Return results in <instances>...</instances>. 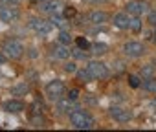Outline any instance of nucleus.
I'll use <instances>...</instances> for the list:
<instances>
[{
	"mask_svg": "<svg viewBox=\"0 0 156 132\" xmlns=\"http://www.w3.org/2000/svg\"><path fill=\"white\" fill-rule=\"evenodd\" d=\"M70 123L77 130H90L96 125L94 117L88 112H85V110H72L70 112Z\"/></svg>",
	"mask_w": 156,
	"mask_h": 132,
	"instance_id": "f257e3e1",
	"label": "nucleus"
},
{
	"mask_svg": "<svg viewBox=\"0 0 156 132\" xmlns=\"http://www.w3.org/2000/svg\"><path fill=\"white\" fill-rule=\"evenodd\" d=\"M2 51H4V55L8 57V59H20L22 55H24V51H26V48H24V44L20 42V40H17V39H8V40H4V44H2Z\"/></svg>",
	"mask_w": 156,
	"mask_h": 132,
	"instance_id": "f03ea898",
	"label": "nucleus"
},
{
	"mask_svg": "<svg viewBox=\"0 0 156 132\" xmlns=\"http://www.w3.org/2000/svg\"><path fill=\"white\" fill-rule=\"evenodd\" d=\"M64 94H66V86H64V83H62V81L55 79V81H50V83L46 85V96H48L51 101L61 99Z\"/></svg>",
	"mask_w": 156,
	"mask_h": 132,
	"instance_id": "7ed1b4c3",
	"label": "nucleus"
},
{
	"mask_svg": "<svg viewBox=\"0 0 156 132\" xmlns=\"http://www.w3.org/2000/svg\"><path fill=\"white\" fill-rule=\"evenodd\" d=\"M87 70L92 74L94 79H107L108 77V68H107V64L101 62V61H90L88 66H87Z\"/></svg>",
	"mask_w": 156,
	"mask_h": 132,
	"instance_id": "20e7f679",
	"label": "nucleus"
},
{
	"mask_svg": "<svg viewBox=\"0 0 156 132\" xmlns=\"http://www.w3.org/2000/svg\"><path fill=\"white\" fill-rule=\"evenodd\" d=\"M30 28H31L35 33H39V35H48L53 26H51L50 20H44V19H41V17H33V19H30Z\"/></svg>",
	"mask_w": 156,
	"mask_h": 132,
	"instance_id": "39448f33",
	"label": "nucleus"
},
{
	"mask_svg": "<svg viewBox=\"0 0 156 132\" xmlns=\"http://www.w3.org/2000/svg\"><path fill=\"white\" fill-rule=\"evenodd\" d=\"M123 53L127 55V57H141L143 53H145V46L141 44V42H136V40H129V42H125L123 44Z\"/></svg>",
	"mask_w": 156,
	"mask_h": 132,
	"instance_id": "423d86ee",
	"label": "nucleus"
},
{
	"mask_svg": "<svg viewBox=\"0 0 156 132\" xmlns=\"http://www.w3.org/2000/svg\"><path fill=\"white\" fill-rule=\"evenodd\" d=\"M20 19V13H19V9L17 8H11V4L9 6H2L0 4V20L2 22H17Z\"/></svg>",
	"mask_w": 156,
	"mask_h": 132,
	"instance_id": "0eeeda50",
	"label": "nucleus"
},
{
	"mask_svg": "<svg viewBox=\"0 0 156 132\" xmlns=\"http://www.w3.org/2000/svg\"><path fill=\"white\" fill-rule=\"evenodd\" d=\"M108 114H110V117H112L114 121H118V123H129L130 117H132L130 110L121 108V106H112V108L108 110Z\"/></svg>",
	"mask_w": 156,
	"mask_h": 132,
	"instance_id": "6e6552de",
	"label": "nucleus"
},
{
	"mask_svg": "<svg viewBox=\"0 0 156 132\" xmlns=\"http://www.w3.org/2000/svg\"><path fill=\"white\" fill-rule=\"evenodd\" d=\"M130 20H132V17L129 13H116L114 19H112L114 26L119 28V30H130Z\"/></svg>",
	"mask_w": 156,
	"mask_h": 132,
	"instance_id": "1a4fd4ad",
	"label": "nucleus"
},
{
	"mask_svg": "<svg viewBox=\"0 0 156 132\" xmlns=\"http://www.w3.org/2000/svg\"><path fill=\"white\" fill-rule=\"evenodd\" d=\"M51 57L53 59H59V61H66L68 57H70V50L66 48V44H55L53 48H51Z\"/></svg>",
	"mask_w": 156,
	"mask_h": 132,
	"instance_id": "9d476101",
	"label": "nucleus"
},
{
	"mask_svg": "<svg viewBox=\"0 0 156 132\" xmlns=\"http://www.w3.org/2000/svg\"><path fill=\"white\" fill-rule=\"evenodd\" d=\"M147 11V6L141 4V2H129L127 4V13L132 15V17H140Z\"/></svg>",
	"mask_w": 156,
	"mask_h": 132,
	"instance_id": "9b49d317",
	"label": "nucleus"
},
{
	"mask_svg": "<svg viewBox=\"0 0 156 132\" xmlns=\"http://www.w3.org/2000/svg\"><path fill=\"white\" fill-rule=\"evenodd\" d=\"M59 2H57V0H46V2H41V11L42 13H48V15H53V13H57L59 11Z\"/></svg>",
	"mask_w": 156,
	"mask_h": 132,
	"instance_id": "f8f14e48",
	"label": "nucleus"
},
{
	"mask_svg": "<svg viewBox=\"0 0 156 132\" xmlns=\"http://www.w3.org/2000/svg\"><path fill=\"white\" fill-rule=\"evenodd\" d=\"M4 110H6V112H11V114H19V112L24 110V103L19 101V99L6 101V103H4Z\"/></svg>",
	"mask_w": 156,
	"mask_h": 132,
	"instance_id": "ddd939ff",
	"label": "nucleus"
},
{
	"mask_svg": "<svg viewBox=\"0 0 156 132\" xmlns=\"http://www.w3.org/2000/svg\"><path fill=\"white\" fill-rule=\"evenodd\" d=\"M72 106H73V101H72L70 97H64V96H62L61 99H57V110H59V114H64V112L70 114Z\"/></svg>",
	"mask_w": 156,
	"mask_h": 132,
	"instance_id": "4468645a",
	"label": "nucleus"
},
{
	"mask_svg": "<svg viewBox=\"0 0 156 132\" xmlns=\"http://www.w3.org/2000/svg\"><path fill=\"white\" fill-rule=\"evenodd\" d=\"M88 20H90L92 24H105V22L108 20V15H107L105 11H92V13L88 15Z\"/></svg>",
	"mask_w": 156,
	"mask_h": 132,
	"instance_id": "2eb2a0df",
	"label": "nucleus"
},
{
	"mask_svg": "<svg viewBox=\"0 0 156 132\" xmlns=\"http://www.w3.org/2000/svg\"><path fill=\"white\" fill-rule=\"evenodd\" d=\"M154 72H156V68L152 64H145V66H141L140 75H141V79H151V77H154Z\"/></svg>",
	"mask_w": 156,
	"mask_h": 132,
	"instance_id": "dca6fc26",
	"label": "nucleus"
},
{
	"mask_svg": "<svg viewBox=\"0 0 156 132\" xmlns=\"http://www.w3.org/2000/svg\"><path fill=\"white\" fill-rule=\"evenodd\" d=\"M28 92H30V85L28 83H20V85H17V86L11 88V94L13 96H26Z\"/></svg>",
	"mask_w": 156,
	"mask_h": 132,
	"instance_id": "f3484780",
	"label": "nucleus"
},
{
	"mask_svg": "<svg viewBox=\"0 0 156 132\" xmlns=\"http://www.w3.org/2000/svg\"><path fill=\"white\" fill-rule=\"evenodd\" d=\"M75 74H77V79H79L81 83H90V81H94L92 74H90V72H88L87 68H83V70H77Z\"/></svg>",
	"mask_w": 156,
	"mask_h": 132,
	"instance_id": "a211bd4d",
	"label": "nucleus"
},
{
	"mask_svg": "<svg viewBox=\"0 0 156 132\" xmlns=\"http://www.w3.org/2000/svg\"><path fill=\"white\" fill-rule=\"evenodd\" d=\"M140 86H143V90H147V92H151V94H156V79H143V83L140 85Z\"/></svg>",
	"mask_w": 156,
	"mask_h": 132,
	"instance_id": "6ab92c4d",
	"label": "nucleus"
},
{
	"mask_svg": "<svg viewBox=\"0 0 156 132\" xmlns=\"http://www.w3.org/2000/svg\"><path fill=\"white\" fill-rule=\"evenodd\" d=\"M90 48H92V53H96V55H105L107 50H108V46L103 44V42H96V44H92Z\"/></svg>",
	"mask_w": 156,
	"mask_h": 132,
	"instance_id": "aec40b11",
	"label": "nucleus"
},
{
	"mask_svg": "<svg viewBox=\"0 0 156 132\" xmlns=\"http://www.w3.org/2000/svg\"><path fill=\"white\" fill-rule=\"evenodd\" d=\"M31 123H33V127H37V128H42V127L46 125V121H44V117L41 116V112H35V114L31 116Z\"/></svg>",
	"mask_w": 156,
	"mask_h": 132,
	"instance_id": "412c9836",
	"label": "nucleus"
},
{
	"mask_svg": "<svg viewBox=\"0 0 156 132\" xmlns=\"http://www.w3.org/2000/svg\"><path fill=\"white\" fill-rule=\"evenodd\" d=\"M50 22H51V26L64 28V22H66V20H64L62 17H59V15H55V13H53V15H51V19H50Z\"/></svg>",
	"mask_w": 156,
	"mask_h": 132,
	"instance_id": "4be33fe9",
	"label": "nucleus"
},
{
	"mask_svg": "<svg viewBox=\"0 0 156 132\" xmlns=\"http://www.w3.org/2000/svg\"><path fill=\"white\" fill-rule=\"evenodd\" d=\"M59 42H61V44H70V42H72V35L62 30V31L59 33Z\"/></svg>",
	"mask_w": 156,
	"mask_h": 132,
	"instance_id": "5701e85b",
	"label": "nucleus"
},
{
	"mask_svg": "<svg viewBox=\"0 0 156 132\" xmlns=\"http://www.w3.org/2000/svg\"><path fill=\"white\" fill-rule=\"evenodd\" d=\"M75 42H77V48H81V50H88V48H90V42H88L85 37H77Z\"/></svg>",
	"mask_w": 156,
	"mask_h": 132,
	"instance_id": "b1692460",
	"label": "nucleus"
},
{
	"mask_svg": "<svg viewBox=\"0 0 156 132\" xmlns=\"http://www.w3.org/2000/svg\"><path fill=\"white\" fill-rule=\"evenodd\" d=\"M130 30H132V31H140V30H141V20H140V17H132V20H130Z\"/></svg>",
	"mask_w": 156,
	"mask_h": 132,
	"instance_id": "393cba45",
	"label": "nucleus"
},
{
	"mask_svg": "<svg viewBox=\"0 0 156 132\" xmlns=\"http://www.w3.org/2000/svg\"><path fill=\"white\" fill-rule=\"evenodd\" d=\"M64 72H66V74H75V72H77V64H75L73 61H72V62H66V64H64Z\"/></svg>",
	"mask_w": 156,
	"mask_h": 132,
	"instance_id": "a878e982",
	"label": "nucleus"
},
{
	"mask_svg": "<svg viewBox=\"0 0 156 132\" xmlns=\"http://www.w3.org/2000/svg\"><path fill=\"white\" fill-rule=\"evenodd\" d=\"M75 59H87V51L85 50H81V48H75L73 51H70Z\"/></svg>",
	"mask_w": 156,
	"mask_h": 132,
	"instance_id": "bb28decb",
	"label": "nucleus"
},
{
	"mask_svg": "<svg viewBox=\"0 0 156 132\" xmlns=\"http://www.w3.org/2000/svg\"><path fill=\"white\" fill-rule=\"evenodd\" d=\"M129 85L132 86V88H140V77L138 75H129Z\"/></svg>",
	"mask_w": 156,
	"mask_h": 132,
	"instance_id": "cd10ccee",
	"label": "nucleus"
},
{
	"mask_svg": "<svg viewBox=\"0 0 156 132\" xmlns=\"http://www.w3.org/2000/svg\"><path fill=\"white\" fill-rule=\"evenodd\" d=\"M147 22L152 26V28H156V11H149V17H147Z\"/></svg>",
	"mask_w": 156,
	"mask_h": 132,
	"instance_id": "c85d7f7f",
	"label": "nucleus"
},
{
	"mask_svg": "<svg viewBox=\"0 0 156 132\" xmlns=\"http://www.w3.org/2000/svg\"><path fill=\"white\" fill-rule=\"evenodd\" d=\"M68 97H70L72 101H75L77 97H79V90H77V88H73V90H70V92H68Z\"/></svg>",
	"mask_w": 156,
	"mask_h": 132,
	"instance_id": "c756f323",
	"label": "nucleus"
},
{
	"mask_svg": "<svg viewBox=\"0 0 156 132\" xmlns=\"http://www.w3.org/2000/svg\"><path fill=\"white\" fill-rule=\"evenodd\" d=\"M73 15H75V9H73V8H68V9L64 11V17H68V19L73 17Z\"/></svg>",
	"mask_w": 156,
	"mask_h": 132,
	"instance_id": "7c9ffc66",
	"label": "nucleus"
},
{
	"mask_svg": "<svg viewBox=\"0 0 156 132\" xmlns=\"http://www.w3.org/2000/svg\"><path fill=\"white\" fill-rule=\"evenodd\" d=\"M6 61H8V57L4 55V51H0V64H4Z\"/></svg>",
	"mask_w": 156,
	"mask_h": 132,
	"instance_id": "2f4dec72",
	"label": "nucleus"
},
{
	"mask_svg": "<svg viewBox=\"0 0 156 132\" xmlns=\"http://www.w3.org/2000/svg\"><path fill=\"white\" fill-rule=\"evenodd\" d=\"M87 2H94V4H101V2H108V0H87Z\"/></svg>",
	"mask_w": 156,
	"mask_h": 132,
	"instance_id": "473e14b6",
	"label": "nucleus"
},
{
	"mask_svg": "<svg viewBox=\"0 0 156 132\" xmlns=\"http://www.w3.org/2000/svg\"><path fill=\"white\" fill-rule=\"evenodd\" d=\"M37 2H39V4H41V2H46V0H37Z\"/></svg>",
	"mask_w": 156,
	"mask_h": 132,
	"instance_id": "72a5a7b5",
	"label": "nucleus"
}]
</instances>
